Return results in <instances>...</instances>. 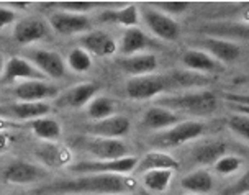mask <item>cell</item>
Instances as JSON below:
<instances>
[{
  "instance_id": "obj_1",
  "label": "cell",
  "mask_w": 249,
  "mask_h": 195,
  "mask_svg": "<svg viewBox=\"0 0 249 195\" xmlns=\"http://www.w3.org/2000/svg\"><path fill=\"white\" fill-rule=\"evenodd\" d=\"M136 189L135 179L120 174H86L56 180L33 190V195H122Z\"/></svg>"
},
{
  "instance_id": "obj_2",
  "label": "cell",
  "mask_w": 249,
  "mask_h": 195,
  "mask_svg": "<svg viewBox=\"0 0 249 195\" xmlns=\"http://www.w3.org/2000/svg\"><path fill=\"white\" fill-rule=\"evenodd\" d=\"M185 77L179 76V74H169V76H162V74H148V76L131 77L126 82V95L133 100H148L153 97L162 94V92L169 90L172 87L184 86Z\"/></svg>"
},
{
  "instance_id": "obj_3",
  "label": "cell",
  "mask_w": 249,
  "mask_h": 195,
  "mask_svg": "<svg viewBox=\"0 0 249 195\" xmlns=\"http://www.w3.org/2000/svg\"><path fill=\"white\" fill-rule=\"evenodd\" d=\"M158 104L161 107H166L169 110H179V112H185L190 115H210L216 110L218 100L215 94L212 92H192V94H184V95H172V97H164L159 99Z\"/></svg>"
},
{
  "instance_id": "obj_4",
  "label": "cell",
  "mask_w": 249,
  "mask_h": 195,
  "mask_svg": "<svg viewBox=\"0 0 249 195\" xmlns=\"http://www.w3.org/2000/svg\"><path fill=\"white\" fill-rule=\"evenodd\" d=\"M205 131V125L197 120H187V122L177 123L176 126L167 128L166 131L153 136L149 141L156 149L159 148H176L187 143V141L197 140Z\"/></svg>"
},
{
  "instance_id": "obj_5",
  "label": "cell",
  "mask_w": 249,
  "mask_h": 195,
  "mask_svg": "<svg viewBox=\"0 0 249 195\" xmlns=\"http://www.w3.org/2000/svg\"><path fill=\"white\" fill-rule=\"evenodd\" d=\"M140 159L135 156H126L120 159H93V161H81L69 166L72 174L86 176V174H120L128 176L133 169H136Z\"/></svg>"
},
{
  "instance_id": "obj_6",
  "label": "cell",
  "mask_w": 249,
  "mask_h": 195,
  "mask_svg": "<svg viewBox=\"0 0 249 195\" xmlns=\"http://www.w3.org/2000/svg\"><path fill=\"white\" fill-rule=\"evenodd\" d=\"M77 146L84 151L92 154L95 159H120L128 156V146L122 140L115 138H100V136H81L77 140Z\"/></svg>"
},
{
  "instance_id": "obj_7",
  "label": "cell",
  "mask_w": 249,
  "mask_h": 195,
  "mask_svg": "<svg viewBox=\"0 0 249 195\" xmlns=\"http://www.w3.org/2000/svg\"><path fill=\"white\" fill-rule=\"evenodd\" d=\"M143 20L156 36L166 41H176L180 36V26L177 25V21L156 8H144Z\"/></svg>"
},
{
  "instance_id": "obj_8",
  "label": "cell",
  "mask_w": 249,
  "mask_h": 195,
  "mask_svg": "<svg viewBox=\"0 0 249 195\" xmlns=\"http://www.w3.org/2000/svg\"><path fill=\"white\" fill-rule=\"evenodd\" d=\"M130 130V120L124 115H112L108 118L97 120L87 126V133L90 136H100V138H115L120 140Z\"/></svg>"
},
{
  "instance_id": "obj_9",
  "label": "cell",
  "mask_w": 249,
  "mask_h": 195,
  "mask_svg": "<svg viewBox=\"0 0 249 195\" xmlns=\"http://www.w3.org/2000/svg\"><path fill=\"white\" fill-rule=\"evenodd\" d=\"M99 86L95 82H82L77 86L68 89L66 92L56 99L57 107H69V108H82L89 105V102L95 99Z\"/></svg>"
},
{
  "instance_id": "obj_10",
  "label": "cell",
  "mask_w": 249,
  "mask_h": 195,
  "mask_svg": "<svg viewBox=\"0 0 249 195\" xmlns=\"http://www.w3.org/2000/svg\"><path fill=\"white\" fill-rule=\"evenodd\" d=\"M50 23L56 33L69 36V35L82 33L90 28V20L87 15H79V13H68L59 12L50 18Z\"/></svg>"
},
{
  "instance_id": "obj_11",
  "label": "cell",
  "mask_w": 249,
  "mask_h": 195,
  "mask_svg": "<svg viewBox=\"0 0 249 195\" xmlns=\"http://www.w3.org/2000/svg\"><path fill=\"white\" fill-rule=\"evenodd\" d=\"M203 48L218 63H233L241 54V48L230 39H216V38H203L197 43Z\"/></svg>"
},
{
  "instance_id": "obj_12",
  "label": "cell",
  "mask_w": 249,
  "mask_h": 195,
  "mask_svg": "<svg viewBox=\"0 0 249 195\" xmlns=\"http://www.w3.org/2000/svg\"><path fill=\"white\" fill-rule=\"evenodd\" d=\"M31 59L41 74L53 79H61L66 72V64L61 54L48 50H36L31 53Z\"/></svg>"
},
{
  "instance_id": "obj_13",
  "label": "cell",
  "mask_w": 249,
  "mask_h": 195,
  "mask_svg": "<svg viewBox=\"0 0 249 195\" xmlns=\"http://www.w3.org/2000/svg\"><path fill=\"white\" fill-rule=\"evenodd\" d=\"M118 68L123 72L130 74V76L140 77V76H148L153 74L156 68H158V57L151 53H144V54H133L126 56L123 59L118 61Z\"/></svg>"
},
{
  "instance_id": "obj_14",
  "label": "cell",
  "mask_w": 249,
  "mask_h": 195,
  "mask_svg": "<svg viewBox=\"0 0 249 195\" xmlns=\"http://www.w3.org/2000/svg\"><path fill=\"white\" fill-rule=\"evenodd\" d=\"M51 112V107L44 102H20L8 107L0 108V115L8 118H18V120H36Z\"/></svg>"
},
{
  "instance_id": "obj_15",
  "label": "cell",
  "mask_w": 249,
  "mask_h": 195,
  "mask_svg": "<svg viewBox=\"0 0 249 195\" xmlns=\"http://www.w3.org/2000/svg\"><path fill=\"white\" fill-rule=\"evenodd\" d=\"M82 48L86 50L89 54H95L100 57H107L112 56L117 51V43L115 39L110 36L108 33L100 32V30H95V32H90L86 36L81 38Z\"/></svg>"
},
{
  "instance_id": "obj_16",
  "label": "cell",
  "mask_w": 249,
  "mask_h": 195,
  "mask_svg": "<svg viewBox=\"0 0 249 195\" xmlns=\"http://www.w3.org/2000/svg\"><path fill=\"white\" fill-rule=\"evenodd\" d=\"M57 95V89L43 81H25L15 89V97L21 102H41Z\"/></svg>"
},
{
  "instance_id": "obj_17",
  "label": "cell",
  "mask_w": 249,
  "mask_h": 195,
  "mask_svg": "<svg viewBox=\"0 0 249 195\" xmlns=\"http://www.w3.org/2000/svg\"><path fill=\"white\" fill-rule=\"evenodd\" d=\"M177 123H180L179 115L161 105H154L146 110L141 125L148 130H166V128L176 126Z\"/></svg>"
},
{
  "instance_id": "obj_18",
  "label": "cell",
  "mask_w": 249,
  "mask_h": 195,
  "mask_svg": "<svg viewBox=\"0 0 249 195\" xmlns=\"http://www.w3.org/2000/svg\"><path fill=\"white\" fill-rule=\"evenodd\" d=\"M20 77H25L28 81H41L44 74H41L38 69H35L33 66L28 64V61L23 59V57H10L5 64V69H3L2 81L10 82Z\"/></svg>"
},
{
  "instance_id": "obj_19",
  "label": "cell",
  "mask_w": 249,
  "mask_h": 195,
  "mask_svg": "<svg viewBox=\"0 0 249 195\" xmlns=\"http://www.w3.org/2000/svg\"><path fill=\"white\" fill-rule=\"evenodd\" d=\"M180 167V162L177 161L174 156L171 154L159 151V149H154V151L146 153L143 158L138 161L136 169L141 172H148V171H154V169H171V171H177Z\"/></svg>"
},
{
  "instance_id": "obj_20",
  "label": "cell",
  "mask_w": 249,
  "mask_h": 195,
  "mask_svg": "<svg viewBox=\"0 0 249 195\" xmlns=\"http://www.w3.org/2000/svg\"><path fill=\"white\" fill-rule=\"evenodd\" d=\"M48 26L43 20L38 18H25L15 26V39L20 44H30L39 41L46 36Z\"/></svg>"
},
{
  "instance_id": "obj_21",
  "label": "cell",
  "mask_w": 249,
  "mask_h": 195,
  "mask_svg": "<svg viewBox=\"0 0 249 195\" xmlns=\"http://www.w3.org/2000/svg\"><path fill=\"white\" fill-rule=\"evenodd\" d=\"M43 174L36 166L25 161H17L10 164L3 172V179L8 184H30L33 180L39 179Z\"/></svg>"
},
{
  "instance_id": "obj_22",
  "label": "cell",
  "mask_w": 249,
  "mask_h": 195,
  "mask_svg": "<svg viewBox=\"0 0 249 195\" xmlns=\"http://www.w3.org/2000/svg\"><path fill=\"white\" fill-rule=\"evenodd\" d=\"M225 154H226V143L218 140H210L195 146L192 151V161L195 164H200V166H207V164H215Z\"/></svg>"
},
{
  "instance_id": "obj_23",
  "label": "cell",
  "mask_w": 249,
  "mask_h": 195,
  "mask_svg": "<svg viewBox=\"0 0 249 195\" xmlns=\"http://www.w3.org/2000/svg\"><path fill=\"white\" fill-rule=\"evenodd\" d=\"M180 59L187 68L197 71V72H213V71L221 69L220 63L215 57H212L203 50H187Z\"/></svg>"
},
{
  "instance_id": "obj_24",
  "label": "cell",
  "mask_w": 249,
  "mask_h": 195,
  "mask_svg": "<svg viewBox=\"0 0 249 195\" xmlns=\"http://www.w3.org/2000/svg\"><path fill=\"white\" fill-rule=\"evenodd\" d=\"M38 158L50 167H64L68 166L72 159V154L68 148L54 143H48L39 146V149L36 151Z\"/></svg>"
},
{
  "instance_id": "obj_25",
  "label": "cell",
  "mask_w": 249,
  "mask_h": 195,
  "mask_svg": "<svg viewBox=\"0 0 249 195\" xmlns=\"http://www.w3.org/2000/svg\"><path fill=\"white\" fill-rule=\"evenodd\" d=\"M180 187L194 195L208 194L213 189V177L205 169H197L187 174L180 182Z\"/></svg>"
},
{
  "instance_id": "obj_26",
  "label": "cell",
  "mask_w": 249,
  "mask_h": 195,
  "mask_svg": "<svg viewBox=\"0 0 249 195\" xmlns=\"http://www.w3.org/2000/svg\"><path fill=\"white\" fill-rule=\"evenodd\" d=\"M174 171L171 169H154L143 172V185L151 194H162L171 185Z\"/></svg>"
},
{
  "instance_id": "obj_27",
  "label": "cell",
  "mask_w": 249,
  "mask_h": 195,
  "mask_svg": "<svg viewBox=\"0 0 249 195\" xmlns=\"http://www.w3.org/2000/svg\"><path fill=\"white\" fill-rule=\"evenodd\" d=\"M100 20L105 23H118L126 28H135L138 23V8L136 5H126L118 10H107L100 15Z\"/></svg>"
},
{
  "instance_id": "obj_28",
  "label": "cell",
  "mask_w": 249,
  "mask_h": 195,
  "mask_svg": "<svg viewBox=\"0 0 249 195\" xmlns=\"http://www.w3.org/2000/svg\"><path fill=\"white\" fill-rule=\"evenodd\" d=\"M148 46V38L143 30L140 28H126V32L123 33L122 43H120V51L126 56H133L136 51H141Z\"/></svg>"
},
{
  "instance_id": "obj_29",
  "label": "cell",
  "mask_w": 249,
  "mask_h": 195,
  "mask_svg": "<svg viewBox=\"0 0 249 195\" xmlns=\"http://www.w3.org/2000/svg\"><path fill=\"white\" fill-rule=\"evenodd\" d=\"M31 130L39 140L54 141L61 136V125L54 118H36L31 122Z\"/></svg>"
},
{
  "instance_id": "obj_30",
  "label": "cell",
  "mask_w": 249,
  "mask_h": 195,
  "mask_svg": "<svg viewBox=\"0 0 249 195\" xmlns=\"http://www.w3.org/2000/svg\"><path fill=\"white\" fill-rule=\"evenodd\" d=\"M115 112V102L108 97H95L89 102L87 105V115L92 120H104L112 117Z\"/></svg>"
},
{
  "instance_id": "obj_31",
  "label": "cell",
  "mask_w": 249,
  "mask_h": 195,
  "mask_svg": "<svg viewBox=\"0 0 249 195\" xmlns=\"http://www.w3.org/2000/svg\"><path fill=\"white\" fill-rule=\"evenodd\" d=\"M202 32L207 35H218V36L249 38L248 25H205L202 28Z\"/></svg>"
},
{
  "instance_id": "obj_32",
  "label": "cell",
  "mask_w": 249,
  "mask_h": 195,
  "mask_svg": "<svg viewBox=\"0 0 249 195\" xmlns=\"http://www.w3.org/2000/svg\"><path fill=\"white\" fill-rule=\"evenodd\" d=\"M68 64L75 72H87L92 68V57L84 48H75V50L69 53Z\"/></svg>"
},
{
  "instance_id": "obj_33",
  "label": "cell",
  "mask_w": 249,
  "mask_h": 195,
  "mask_svg": "<svg viewBox=\"0 0 249 195\" xmlns=\"http://www.w3.org/2000/svg\"><path fill=\"white\" fill-rule=\"evenodd\" d=\"M226 125H228V128L234 135L249 141V115H243V113L231 115L228 122H226Z\"/></svg>"
},
{
  "instance_id": "obj_34",
  "label": "cell",
  "mask_w": 249,
  "mask_h": 195,
  "mask_svg": "<svg viewBox=\"0 0 249 195\" xmlns=\"http://www.w3.org/2000/svg\"><path fill=\"white\" fill-rule=\"evenodd\" d=\"M243 166V159L238 156H225L220 158L215 162V171L221 176H231L234 174L239 167Z\"/></svg>"
},
{
  "instance_id": "obj_35",
  "label": "cell",
  "mask_w": 249,
  "mask_h": 195,
  "mask_svg": "<svg viewBox=\"0 0 249 195\" xmlns=\"http://www.w3.org/2000/svg\"><path fill=\"white\" fill-rule=\"evenodd\" d=\"M156 10L166 13V15H180L190 7V2H156L153 3Z\"/></svg>"
},
{
  "instance_id": "obj_36",
  "label": "cell",
  "mask_w": 249,
  "mask_h": 195,
  "mask_svg": "<svg viewBox=\"0 0 249 195\" xmlns=\"http://www.w3.org/2000/svg\"><path fill=\"white\" fill-rule=\"evenodd\" d=\"M249 194V169L239 177L238 182L225 190L223 195H246Z\"/></svg>"
},
{
  "instance_id": "obj_37",
  "label": "cell",
  "mask_w": 249,
  "mask_h": 195,
  "mask_svg": "<svg viewBox=\"0 0 249 195\" xmlns=\"http://www.w3.org/2000/svg\"><path fill=\"white\" fill-rule=\"evenodd\" d=\"M57 5H59L62 10H66V12L84 15L86 12L92 10V8L95 7V3H93V2H61V3H57Z\"/></svg>"
},
{
  "instance_id": "obj_38",
  "label": "cell",
  "mask_w": 249,
  "mask_h": 195,
  "mask_svg": "<svg viewBox=\"0 0 249 195\" xmlns=\"http://www.w3.org/2000/svg\"><path fill=\"white\" fill-rule=\"evenodd\" d=\"M13 20H15V12L10 10V8L0 7V30H2L3 26L10 25Z\"/></svg>"
},
{
  "instance_id": "obj_39",
  "label": "cell",
  "mask_w": 249,
  "mask_h": 195,
  "mask_svg": "<svg viewBox=\"0 0 249 195\" xmlns=\"http://www.w3.org/2000/svg\"><path fill=\"white\" fill-rule=\"evenodd\" d=\"M225 99L230 104H239V105H249V95H239V94H226Z\"/></svg>"
},
{
  "instance_id": "obj_40",
  "label": "cell",
  "mask_w": 249,
  "mask_h": 195,
  "mask_svg": "<svg viewBox=\"0 0 249 195\" xmlns=\"http://www.w3.org/2000/svg\"><path fill=\"white\" fill-rule=\"evenodd\" d=\"M12 144V136L7 131H0V153H5Z\"/></svg>"
},
{
  "instance_id": "obj_41",
  "label": "cell",
  "mask_w": 249,
  "mask_h": 195,
  "mask_svg": "<svg viewBox=\"0 0 249 195\" xmlns=\"http://www.w3.org/2000/svg\"><path fill=\"white\" fill-rule=\"evenodd\" d=\"M231 107L236 110V113L249 115V105H239V104H231Z\"/></svg>"
},
{
  "instance_id": "obj_42",
  "label": "cell",
  "mask_w": 249,
  "mask_h": 195,
  "mask_svg": "<svg viewBox=\"0 0 249 195\" xmlns=\"http://www.w3.org/2000/svg\"><path fill=\"white\" fill-rule=\"evenodd\" d=\"M13 126H17L15 123H10V122H7V120H3L2 117H0V131H5L7 128H13Z\"/></svg>"
},
{
  "instance_id": "obj_43",
  "label": "cell",
  "mask_w": 249,
  "mask_h": 195,
  "mask_svg": "<svg viewBox=\"0 0 249 195\" xmlns=\"http://www.w3.org/2000/svg\"><path fill=\"white\" fill-rule=\"evenodd\" d=\"M10 5L13 8H26L30 5V2H10Z\"/></svg>"
},
{
  "instance_id": "obj_44",
  "label": "cell",
  "mask_w": 249,
  "mask_h": 195,
  "mask_svg": "<svg viewBox=\"0 0 249 195\" xmlns=\"http://www.w3.org/2000/svg\"><path fill=\"white\" fill-rule=\"evenodd\" d=\"M3 69H5V64H3L2 57H0V76H3Z\"/></svg>"
},
{
  "instance_id": "obj_45",
  "label": "cell",
  "mask_w": 249,
  "mask_h": 195,
  "mask_svg": "<svg viewBox=\"0 0 249 195\" xmlns=\"http://www.w3.org/2000/svg\"><path fill=\"white\" fill-rule=\"evenodd\" d=\"M15 195H21V194H15Z\"/></svg>"
},
{
  "instance_id": "obj_46",
  "label": "cell",
  "mask_w": 249,
  "mask_h": 195,
  "mask_svg": "<svg viewBox=\"0 0 249 195\" xmlns=\"http://www.w3.org/2000/svg\"><path fill=\"white\" fill-rule=\"evenodd\" d=\"M246 195H249V194H246Z\"/></svg>"
},
{
  "instance_id": "obj_47",
  "label": "cell",
  "mask_w": 249,
  "mask_h": 195,
  "mask_svg": "<svg viewBox=\"0 0 249 195\" xmlns=\"http://www.w3.org/2000/svg\"><path fill=\"white\" fill-rule=\"evenodd\" d=\"M192 195H194V194H192Z\"/></svg>"
}]
</instances>
